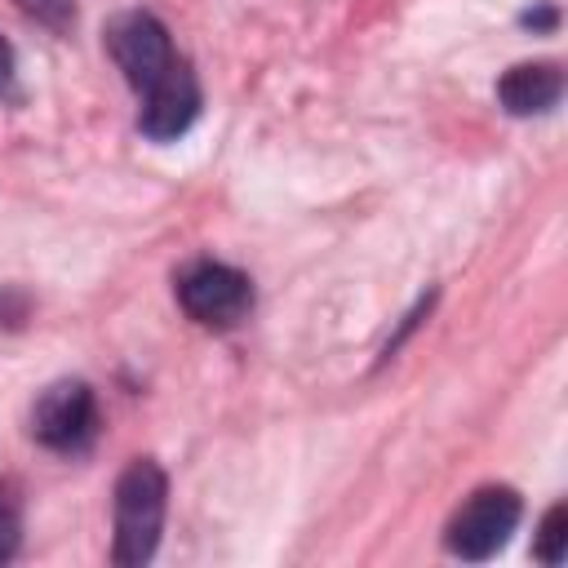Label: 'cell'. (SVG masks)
I'll use <instances>...</instances> for the list:
<instances>
[{
    "label": "cell",
    "instance_id": "cell-1",
    "mask_svg": "<svg viewBox=\"0 0 568 568\" xmlns=\"http://www.w3.org/2000/svg\"><path fill=\"white\" fill-rule=\"evenodd\" d=\"M164 510H169V475L160 470V462L133 457L120 470L115 501H111V519H115L111 559L120 568H138V564H146L155 555L160 528H164Z\"/></svg>",
    "mask_w": 568,
    "mask_h": 568
},
{
    "label": "cell",
    "instance_id": "cell-2",
    "mask_svg": "<svg viewBox=\"0 0 568 568\" xmlns=\"http://www.w3.org/2000/svg\"><path fill=\"white\" fill-rule=\"evenodd\" d=\"M519 515H524V501H519L515 488H506V484L475 488V493L462 501V510L448 519L444 546H448V555L470 559V564L493 559V555L510 541V532L519 528Z\"/></svg>",
    "mask_w": 568,
    "mask_h": 568
},
{
    "label": "cell",
    "instance_id": "cell-3",
    "mask_svg": "<svg viewBox=\"0 0 568 568\" xmlns=\"http://www.w3.org/2000/svg\"><path fill=\"white\" fill-rule=\"evenodd\" d=\"M173 288H178V306L204 328H235L253 311V280L213 257L182 266Z\"/></svg>",
    "mask_w": 568,
    "mask_h": 568
},
{
    "label": "cell",
    "instance_id": "cell-4",
    "mask_svg": "<svg viewBox=\"0 0 568 568\" xmlns=\"http://www.w3.org/2000/svg\"><path fill=\"white\" fill-rule=\"evenodd\" d=\"M31 439L49 453H84L98 439V395L80 377L44 386L31 404Z\"/></svg>",
    "mask_w": 568,
    "mask_h": 568
},
{
    "label": "cell",
    "instance_id": "cell-5",
    "mask_svg": "<svg viewBox=\"0 0 568 568\" xmlns=\"http://www.w3.org/2000/svg\"><path fill=\"white\" fill-rule=\"evenodd\" d=\"M106 53L124 71L133 93H146L178 62L169 27L146 9H124V13H115L106 22Z\"/></svg>",
    "mask_w": 568,
    "mask_h": 568
},
{
    "label": "cell",
    "instance_id": "cell-6",
    "mask_svg": "<svg viewBox=\"0 0 568 568\" xmlns=\"http://www.w3.org/2000/svg\"><path fill=\"white\" fill-rule=\"evenodd\" d=\"M142 98V111H138V129L151 138V142H173V138H182L191 124H195V115H200V80H195V71H191V62L186 58H178L146 93H138Z\"/></svg>",
    "mask_w": 568,
    "mask_h": 568
},
{
    "label": "cell",
    "instance_id": "cell-7",
    "mask_svg": "<svg viewBox=\"0 0 568 568\" xmlns=\"http://www.w3.org/2000/svg\"><path fill=\"white\" fill-rule=\"evenodd\" d=\"M564 98L559 62H519L497 80V102L510 115H541Z\"/></svg>",
    "mask_w": 568,
    "mask_h": 568
},
{
    "label": "cell",
    "instance_id": "cell-8",
    "mask_svg": "<svg viewBox=\"0 0 568 568\" xmlns=\"http://www.w3.org/2000/svg\"><path fill=\"white\" fill-rule=\"evenodd\" d=\"M564 546H568V510L564 501H555L546 515H541V528H537V541H532V555L541 564H564Z\"/></svg>",
    "mask_w": 568,
    "mask_h": 568
},
{
    "label": "cell",
    "instance_id": "cell-9",
    "mask_svg": "<svg viewBox=\"0 0 568 568\" xmlns=\"http://www.w3.org/2000/svg\"><path fill=\"white\" fill-rule=\"evenodd\" d=\"M22 546V501L13 484H0V564H9Z\"/></svg>",
    "mask_w": 568,
    "mask_h": 568
},
{
    "label": "cell",
    "instance_id": "cell-10",
    "mask_svg": "<svg viewBox=\"0 0 568 568\" xmlns=\"http://www.w3.org/2000/svg\"><path fill=\"white\" fill-rule=\"evenodd\" d=\"M22 4V13L27 18H36L40 27H49V31H71V22H75V0H18Z\"/></svg>",
    "mask_w": 568,
    "mask_h": 568
},
{
    "label": "cell",
    "instance_id": "cell-11",
    "mask_svg": "<svg viewBox=\"0 0 568 568\" xmlns=\"http://www.w3.org/2000/svg\"><path fill=\"white\" fill-rule=\"evenodd\" d=\"M31 315V297L13 284H0V328H22Z\"/></svg>",
    "mask_w": 568,
    "mask_h": 568
},
{
    "label": "cell",
    "instance_id": "cell-12",
    "mask_svg": "<svg viewBox=\"0 0 568 568\" xmlns=\"http://www.w3.org/2000/svg\"><path fill=\"white\" fill-rule=\"evenodd\" d=\"M18 98V58H13V44L0 36V102H13Z\"/></svg>",
    "mask_w": 568,
    "mask_h": 568
},
{
    "label": "cell",
    "instance_id": "cell-13",
    "mask_svg": "<svg viewBox=\"0 0 568 568\" xmlns=\"http://www.w3.org/2000/svg\"><path fill=\"white\" fill-rule=\"evenodd\" d=\"M524 27H555V9H550V4H541L537 13L528 9V13H524Z\"/></svg>",
    "mask_w": 568,
    "mask_h": 568
}]
</instances>
